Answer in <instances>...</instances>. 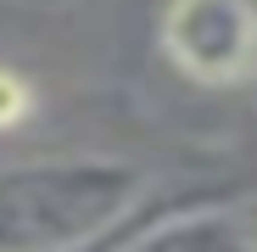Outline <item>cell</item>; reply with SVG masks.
Instances as JSON below:
<instances>
[{"mask_svg": "<svg viewBox=\"0 0 257 252\" xmlns=\"http://www.w3.org/2000/svg\"><path fill=\"white\" fill-rule=\"evenodd\" d=\"M146 168L128 157L73 151L23 157L0 168V252H62L84 246L146 202Z\"/></svg>", "mask_w": 257, "mask_h": 252, "instance_id": "obj_1", "label": "cell"}, {"mask_svg": "<svg viewBox=\"0 0 257 252\" xmlns=\"http://www.w3.org/2000/svg\"><path fill=\"white\" fill-rule=\"evenodd\" d=\"M162 56L207 90L257 78V0H168Z\"/></svg>", "mask_w": 257, "mask_h": 252, "instance_id": "obj_2", "label": "cell"}, {"mask_svg": "<svg viewBox=\"0 0 257 252\" xmlns=\"http://www.w3.org/2000/svg\"><path fill=\"white\" fill-rule=\"evenodd\" d=\"M112 252H251L235 207H196V213H174L157 224H128Z\"/></svg>", "mask_w": 257, "mask_h": 252, "instance_id": "obj_3", "label": "cell"}, {"mask_svg": "<svg viewBox=\"0 0 257 252\" xmlns=\"http://www.w3.org/2000/svg\"><path fill=\"white\" fill-rule=\"evenodd\" d=\"M28 107H34V96H28V84L12 73V67H0V129H12V123H23L28 118Z\"/></svg>", "mask_w": 257, "mask_h": 252, "instance_id": "obj_4", "label": "cell"}, {"mask_svg": "<svg viewBox=\"0 0 257 252\" xmlns=\"http://www.w3.org/2000/svg\"><path fill=\"white\" fill-rule=\"evenodd\" d=\"M123 230H128V219H123L117 230H106V235H95V241H84V246H62V252H112V246L123 241Z\"/></svg>", "mask_w": 257, "mask_h": 252, "instance_id": "obj_5", "label": "cell"}, {"mask_svg": "<svg viewBox=\"0 0 257 252\" xmlns=\"http://www.w3.org/2000/svg\"><path fill=\"white\" fill-rule=\"evenodd\" d=\"M235 219H240V230H246V241H251V252H257V196L235 207Z\"/></svg>", "mask_w": 257, "mask_h": 252, "instance_id": "obj_6", "label": "cell"}]
</instances>
